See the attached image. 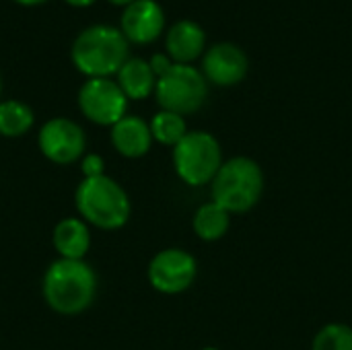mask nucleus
<instances>
[{"mask_svg":"<svg viewBox=\"0 0 352 350\" xmlns=\"http://www.w3.org/2000/svg\"><path fill=\"white\" fill-rule=\"evenodd\" d=\"M41 293L52 311L60 316H78L95 301L97 274L85 260L58 258L43 274Z\"/></svg>","mask_w":352,"mask_h":350,"instance_id":"obj_1","label":"nucleus"},{"mask_svg":"<svg viewBox=\"0 0 352 350\" xmlns=\"http://www.w3.org/2000/svg\"><path fill=\"white\" fill-rule=\"evenodd\" d=\"M72 64L87 78H109L120 72L130 58V43L111 25H91L82 29L70 47Z\"/></svg>","mask_w":352,"mask_h":350,"instance_id":"obj_2","label":"nucleus"},{"mask_svg":"<svg viewBox=\"0 0 352 350\" xmlns=\"http://www.w3.org/2000/svg\"><path fill=\"white\" fill-rule=\"evenodd\" d=\"M74 204L80 219L101 231L122 229L132 212L126 190L109 175L82 179L74 192Z\"/></svg>","mask_w":352,"mask_h":350,"instance_id":"obj_3","label":"nucleus"},{"mask_svg":"<svg viewBox=\"0 0 352 350\" xmlns=\"http://www.w3.org/2000/svg\"><path fill=\"white\" fill-rule=\"evenodd\" d=\"M264 194V171L250 157H233L225 161L210 182L212 202L231 215L250 212Z\"/></svg>","mask_w":352,"mask_h":350,"instance_id":"obj_4","label":"nucleus"},{"mask_svg":"<svg viewBox=\"0 0 352 350\" xmlns=\"http://www.w3.org/2000/svg\"><path fill=\"white\" fill-rule=\"evenodd\" d=\"M223 149L217 136L204 130H190L179 144L173 146V167L177 177L192 186L200 188L214 179L223 165Z\"/></svg>","mask_w":352,"mask_h":350,"instance_id":"obj_5","label":"nucleus"},{"mask_svg":"<svg viewBox=\"0 0 352 350\" xmlns=\"http://www.w3.org/2000/svg\"><path fill=\"white\" fill-rule=\"evenodd\" d=\"M155 97L161 109L179 116L196 113L208 97V80L192 64H173L169 72L157 78Z\"/></svg>","mask_w":352,"mask_h":350,"instance_id":"obj_6","label":"nucleus"},{"mask_svg":"<svg viewBox=\"0 0 352 350\" xmlns=\"http://www.w3.org/2000/svg\"><path fill=\"white\" fill-rule=\"evenodd\" d=\"M78 107L89 122L111 128L128 116V97L113 78H87L78 91Z\"/></svg>","mask_w":352,"mask_h":350,"instance_id":"obj_7","label":"nucleus"},{"mask_svg":"<svg viewBox=\"0 0 352 350\" xmlns=\"http://www.w3.org/2000/svg\"><path fill=\"white\" fill-rule=\"evenodd\" d=\"M37 146L47 161L56 165H72L85 157L87 136L74 120L52 118L41 126Z\"/></svg>","mask_w":352,"mask_h":350,"instance_id":"obj_8","label":"nucleus"},{"mask_svg":"<svg viewBox=\"0 0 352 350\" xmlns=\"http://www.w3.org/2000/svg\"><path fill=\"white\" fill-rule=\"evenodd\" d=\"M148 283L163 295H179L188 291L198 274V264L192 254L179 248L159 252L148 264Z\"/></svg>","mask_w":352,"mask_h":350,"instance_id":"obj_9","label":"nucleus"},{"mask_svg":"<svg viewBox=\"0 0 352 350\" xmlns=\"http://www.w3.org/2000/svg\"><path fill=\"white\" fill-rule=\"evenodd\" d=\"M250 70V60L245 52L233 41H219L206 47L202 56V74L208 83L217 87L239 85Z\"/></svg>","mask_w":352,"mask_h":350,"instance_id":"obj_10","label":"nucleus"},{"mask_svg":"<svg viewBox=\"0 0 352 350\" xmlns=\"http://www.w3.org/2000/svg\"><path fill=\"white\" fill-rule=\"evenodd\" d=\"M165 29V12L157 0H134L124 6L120 19V31L128 43L148 45L161 37Z\"/></svg>","mask_w":352,"mask_h":350,"instance_id":"obj_11","label":"nucleus"},{"mask_svg":"<svg viewBox=\"0 0 352 350\" xmlns=\"http://www.w3.org/2000/svg\"><path fill=\"white\" fill-rule=\"evenodd\" d=\"M206 52V31L200 23L182 19L165 35V54L175 64H192Z\"/></svg>","mask_w":352,"mask_h":350,"instance_id":"obj_12","label":"nucleus"},{"mask_svg":"<svg viewBox=\"0 0 352 350\" xmlns=\"http://www.w3.org/2000/svg\"><path fill=\"white\" fill-rule=\"evenodd\" d=\"M111 144L126 159H140L153 146V134L148 122L138 116H124L111 126Z\"/></svg>","mask_w":352,"mask_h":350,"instance_id":"obj_13","label":"nucleus"},{"mask_svg":"<svg viewBox=\"0 0 352 350\" xmlns=\"http://www.w3.org/2000/svg\"><path fill=\"white\" fill-rule=\"evenodd\" d=\"M54 250L64 260H85L91 248V231L82 219H62L52 233Z\"/></svg>","mask_w":352,"mask_h":350,"instance_id":"obj_14","label":"nucleus"},{"mask_svg":"<svg viewBox=\"0 0 352 350\" xmlns=\"http://www.w3.org/2000/svg\"><path fill=\"white\" fill-rule=\"evenodd\" d=\"M116 76H118L116 83L120 85V89L124 91L128 101L130 99L140 101L155 93L157 76H155L148 60H144V58H128Z\"/></svg>","mask_w":352,"mask_h":350,"instance_id":"obj_15","label":"nucleus"},{"mask_svg":"<svg viewBox=\"0 0 352 350\" xmlns=\"http://www.w3.org/2000/svg\"><path fill=\"white\" fill-rule=\"evenodd\" d=\"M192 225H194V233L202 241H219L227 235L231 227V212H227L223 206L210 200L196 210Z\"/></svg>","mask_w":352,"mask_h":350,"instance_id":"obj_16","label":"nucleus"},{"mask_svg":"<svg viewBox=\"0 0 352 350\" xmlns=\"http://www.w3.org/2000/svg\"><path fill=\"white\" fill-rule=\"evenodd\" d=\"M35 122L33 109L16 99L0 101V136L19 138L25 136Z\"/></svg>","mask_w":352,"mask_h":350,"instance_id":"obj_17","label":"nucleus"},{"mask_svg":"<svg viewBox=\"0 0 352 350\" xmlns=\"http://www.w3.org/2000/svg\"><path fill=\"white\" fill-rule=\"evenodd\" d=\"M148 126H151L153 140H157L163 146H171V149L175 144H179V140L190 132L184 116L173 113V111H165V109L157 111L153 116V120L148 122Z\"/></svg>","mask_w":352,"mask_h":350,"instance_id":"obj_18","label":"nucleus"},{"mask_svg":"<svg viewBox=\"0 0 352 350\" xmlns=\"http://www.w3.org/2000/svg\"><path fill=\"white\" fill-rule=\"evenodd\" d=\"M311 350H352V328L349 324H326L314 336Z\"/></svg>","mask_w":352,"mask_h":350,"instance_id":"obj_19","label":"nucleus"},{"mask_svg":"<svg viewBox=\"0 0 352 350\" xmlns=\"http://www.w3.org/2000/svg\"><path fill=\"white\" fill-rule=\"evenodd\" d=\"M80 169H82V179L99 177V175H105V161L101 155L85 153V157L80 159Z\"/></svg>","mask_w":352,"mask_h":350,"instance_id":"obj_20","label":"nucleus"},{"mask_svg":"<svg viewBox=\"0 0 352 350\" xmlns=\"http://www.w3.org/2000/svg\"><path fill=\"white\" fill-rule=\"evenodd\" d=\"M148 64H151V68H153V72H155V76L157 78H161L165 72H169V68L175 64L167 54H153V58L148 60Z\"/></svg>","mask_w":352,"mask_h":350,"instance_id":"obj_21","label":"nucleus"},{"mask_svg":"<svg viewBox=\"0 0 352 350\" xmlns=\"http://www.w3.org/2000/svg\"><path fill=\"white\" fill-rule=\"evenodd\" d=\"M66 4H70V6H76V8H82V6H91L95 0H64Z\"/></svg>","mask_w":352,"mask_h":350,"instance_id":"obj_22","label":"nucleus"},{"mask_svg":"<svg viewBox=\"0 0 352 350\" xmlns=\"http://www.w3.org/2000/svg\"><path fill=\"white\" fill-rule=\"evenodd\" d=\"M19 4H25V6H35V4H41V2H47V0H14Z\"/></svg>","mask_w":352,"mask_h":350,"instance_id":"obj_23","label":"nucleus"},{"mask_svg":"<svg viewBox=\"0 0 352 350\" xmlns=\"http://www.w3.org/2000/svg\"><path fill=\"white\" fill-rule=\"evenodd\" d=\"M107 2H111V4H116V6H128V4H132L134 0H107Z\"/></svg>","mask_w":352,"mask_h":350,"instance_id":"obj_24","label":"nucleus"},{"mask_svg":"<svg viewBox=\"0 0 352 350\" xmlns=\"http://www.w3.org/2000/svg\"><path fill=\"white\" fill-rule=\"evenodd\" d=\"M0 95H2V76H0Z\"/></svg>","mask_w":352,"mask_h":350,"instance_id":"obj_25","label":"nucleus"},{"mask_svg":"<svg viewBox=\"0 0 352 350\" xmlns=\"http://www.w3.org/2000/svg\"><path fill=\"white\" fill-rule=\"evenodd\" d=\"M202 350H219V349H214V347H208V349H202Z\"/></svg>","mask_w":352,"mask_h":350,"instance_id":"obj_26","label":"nucleus"}]
</instances>
